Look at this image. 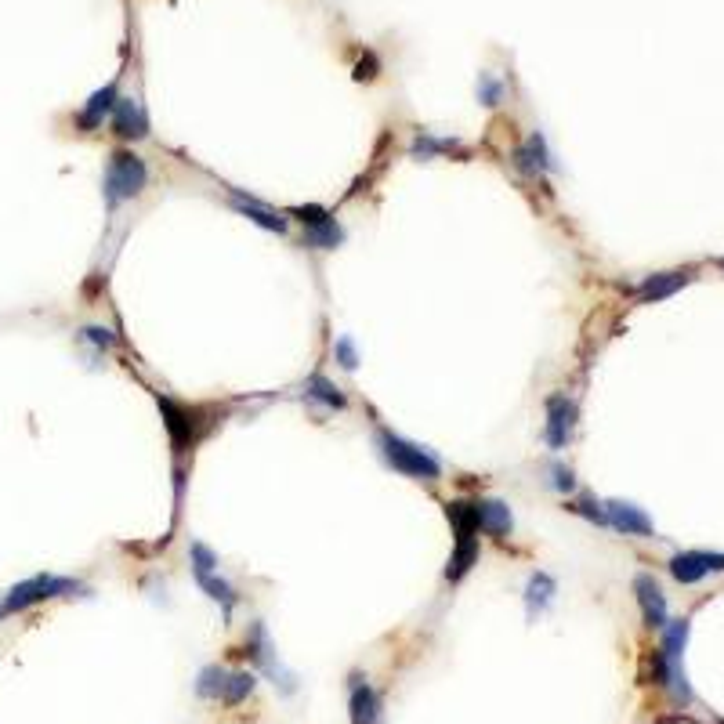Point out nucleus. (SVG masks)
<instances>
[{"label":"nucleus","instance_id":"f3484780","mask_svg":"<svg viewBox=\"0 0 724 724\" xmlns=\"http://www.w3.org/2000/svg\"><path fill=\"white\" fill-rule=\"evenodd\" d=\"M515 167L522 174H529V178H536V174H551L558 171V163H554L551 149H547V138H543L540 131H533L529 138H525L522 145H518L515 153Z\"/></svg>","mask_w":724,"mask_h":724},{"label":"nucleus","instance_id":"5701e85b","mask_svg":"<svg viewBox=\"0 0 724 724\" xmlns=\"http://www.w3.org/2000/svg\"><path fill=\"white\" fill-rule=\"evenodd\" d=\"M460 149V142L457 138H435V134H428V131H420L417 138H413V145H410V153L417 156H424V160H435V156H446V153H457Z\"/></svg>","mask_w":724,"mask_h":724},{"label":"nucleus","instance_id":"9b49d317","mask_svg":"<svg viewBox=\"0 0 724 724\" xmlns=\"http://www.w3.org/2000/svg\"><path fill=\"white\" fill-rule=\"evenodd\" d=\"M667 569L677 583L692 587V583H703L710 572H724V554H717V551H681V554L670 558Z\"/></svg>","mask_w":724,"mask_h":724},{"label":"nucleus","instance_id":"2eb2a0df","mask_svg":"<svg viewBox=\"0 0 724 724\" xmlns=\"http://www.w3.org/2000/svg\"><path fill=\"white\" fill-rule=\"evenodd\" d=\"M109 127L120 142H142L149 138V116H145L142 102H134V98H116V109L109 116Z\"/></svg>","mask_w":724,"mask_h":724},{"label":"nucleus","instance_id":"ddd939ff","mask_svg":"<svg viewBox=\"0 0 724 724\" xmlns=\"http://www.w3.org/2000/svg\"><path fill=\"white\" fill-rule=\"evenodd\" d=\"M605 522H609V529H616L623 536H641V540L656 536L652 518L638 504H630V500H605Z\"/></svg>","mask_w":724,"mask_h":724},{"label":"nucleus","instance_id":"aec40b11","mask_svg":"<svg viewBox=\"0 0 724 724\" xmlns=\"http://www.w3.org/2000/svg\"><path fill=\"white\" fill-rule=\"evenodd\" d=\"M554 594H558V583H554L551 572H533L529 583H525V612H529V620H536L540 612L551 609Z\"/></svg>","mask_w":724,"mask_h":724},{"label":"nucleus","instance_id":"412c9836","mask_svg":"<svg viewBox=\"0 0 724 724\" xmlns=\"http://www.w3.org/2000/svg\"><path fill=\"white\" fill-rule=\"evenodd\" d=\"M305 391H308V399L319 402V406H326V410H334V413L348 410V395H344L330 377H323V373H312V377L305 381Z\"/></svg>","mask_w":724,"mask_h":724},{"label":"nucleus","instance_id":"7ed1b4c3","mask_svg":"<svg viewBox=\"0 0 724 724\" xmlns=\"http://www.w3.org/2000/svg\"><path fill=\"white\" fill-rule=\"evenodd\" d=\"M145 185H149V163L134 153V149H127V145L113 149L109 160H105V174H102L105 210L116 214L124 203L138 200V196L145 192Z\"/></svg>","mask_w":724,"mask_h":724},{"label":"nucleus","instance_id":"20e7f679","mask_svg":"<svg viewBox=\"0 0 724 724\" xmlns=\"http://www.w3.org/2000/svg\"><path fill=\"white\" fill-rule=\"evenodd\" d=\"M685 645L688 620H670L663 627V645L652 652V677H656V685L674 692L677 703H692V688L685 677Z\"/></svg>","mask_w":724,"mask_h":724},{"label":"nucleus","instance_id":"c85d7f7f","mask_svg":"<svg viewBox=\"0 0 724 724\" xmlns=\"http://www.w3.org/2000/svg\"><path fill=\"white\" fill-rule=\"evenodd\" d=\"M334 359H337V366H341V370H348V373L359 370V352H355L352 337H337V341H334Z\"/></svg>","mask_w":724,"mask_h":724},{"label":"nucleus","instance_id":"9d476101","mask_svg":"<svg viewBox=\"0 0 724 724\" xmlns=\"http://www.w3.org/2000/svg\"><path fill=\"white\" fill-rule=\"evenodd\" d=\"M229 192V203H232V210H239L243 218H250L258 229H265V232H272V236H286L290 232V218H286L283 210H276V207H268V203H261V200H254L250 192H243V189H225Z\"/></svg>","mask_w":724,"mask_h":724},{"label":"nucleus","instance_id":"cd10ccee","mask_svg":"<svg viewBox=\"0 0 724 724\" xmlns=\"http://www.w3.org/2000/svg\"><path fill=\"white\" fill-rule=\"evenodd\" d=\"M478 102L486 105V109H496V105L504 102V84H500L493 73H482V77H478Z\"/></svg>","mask_w":724,"mask_h":724},{"label":"nucleus","instance_id":"f8f14e48","mask_svg":"<svg viewBox=\"0 0 724 724\" xmlns=\"http://www.w3.org/2000/svg\"><path fill=\"white\" fill-rule=\"evenodd\" d=\"M471 507H475V529L478 533L493 536V540H507V536H511V529H515V515H511V507H507L500 496H475Z\"/></svg>","mask_w":724,"mask_h":724},{"label":"nucleus","instance_id":"6e6552de","mask_svg":"<svg viewBox=\"0 0 724 724\" xmlns=\"http://www.w3.org/2000/svg\"><path fill=\"white\" fill-rule=\"evenodd\" d=\"M543 413H547V420H543V442H547V449L562 453L572 442V435H576L580 406H576V399H569L565 391H554V395L543 399Z\"/></svg>","mask_w":724,"mask_h":724},{"label":"nucleus","instance_id":"1a4fd4ad","mask_svg":"<svg viewBox=\"0 0 724 724\" xmlns=\"http://www.w3.org/2000/svg\"><path fill=\"white\" fill-rule=\"evenodd\" d=\"M247 656H250V663H254L258 670H265L276 685H283V692H294V677L286 674V670L276 663V645H272L268 627L261 620H254L247 630Z\"/></svg>","mask_w":724,"mask_h":724},{"label":"nucleus","instance_id":"dca6fc26","mask_svg":"<svg viewBox=\"0 0 724 724\" xmlns=\"http://www.w3.org/2000/svg\"><path fill=\"white\" fill-rule=\"evenodd\" d=\"M116 98H120V84H116V80L98 87L95 95L84 102V109L77 113V131L91 134V131H98V127H105V120H109L116 109Z\"/></svg>","mask_w":724,"mask_h":724},{"label":"nucleus","instance_id":"423d86ee","mask_svg":"<svg viewBox=\"0 0 724 724\" xmlns=\"http://www.w3.org/2000/svg\"><path fill=\"white\" fill-rule=\"evenodd\" d=\"M66 594H87V587L80 580H69V576H51V572H40V576H29V580L15 583L8 594H4V612H26L40 601L51 598H66Z\"/></svg>","mask_w":724,"mask_h":724},{"label":"nucleus","instance_id":"c756f323","mask_svg":"<svg viewBox=\"0 0 724 724\" xmlns=\"http://www.w3.org/2000/svg\"><path fill=\"white\" fill-rule=\"evenodd\" d=\"M551 486L558 489V493H572V489H576V471L565 464H551Z\"/></svg>","mask_w":724,"mask_h":724},{"label":"nucleus","instance_id":"393cba45","mask_svg":"<svg viewBox=\"0 0 724 724\" xmlns=\"http://www.w3.org/2000/svg\"><path fill=\"white\" fill-rule=\"evenodd\" d=\"M225 681H229V670L218 667V663H210V667H203L200 677H196V696L200 699H221Z\"/></svg>","mask_w":724,"mask_h":724},{"label":"nucleus","instance_id":"4468645a","mask_svg":"<svg viewBox=\"0 0 724 724\" xmlns=\"http://www.w3.org/2000/svg\"><path fill=\"white\" fill-rule=\"evenodd\" d=\"M634 598L641 605V616L652 630H663L670 623V612H667V594L663 587L656 583V576H648V572H638L634 576Z\"/></svg>","mask_w":724,"mask_h":724},{"label":"nucleus","instance_id":"2f4dec72","mask_svg":"<svg viewBox=\"0 0 724 724\" xmlns=\"http://www.w3.org/2000/svg\"><path fill=\"white\" fill-rule=\"evenodd\" d=\"M717 265H721V268H724V258H721V261H717Z\"/></svg>","mask_w":724,"mask_h":724},{"label":"nucleus","instance_id":"0eeeda50","mask_svg":"<svg viewBox=\"0 0 724 724\" xmlns=\"http://www.w3.org/2000/svg\"><path fill=\"white\" fill-rule=\"evenodd\" d=\"M286 218H297L305 225V243L308 250H337L344 243V229L341 221L330 214L326 207H315V203H301V207H290Z\"/></svg>","mask_w":724,"mask_h":724},{"label":"nucleus","instance_id":"39448f33","mask_svg":"<svg viewBox=\"0 0 724 724\" xmlns=\"http://www.w3.org/2000/svg\"><path fill=\"white\" fill-rule=\"evenodd\" d=\"M446 518L453 525V554H449L446 565V583H460L467 580V572L478 565V554H482V543H478V529H475V507L471 500L457 496V500H446Z\"/></svg>","mask_w":724,"mask_h":724},{"label":"nucleus","instance_id":"4be33fe9","mask_svg":"<svg viewBox=\"0 0 724 724\" xmlns=\"http://www.w3.org/2000/svg\"><path fill=\"white\" fill-rule=\"evenodd\" d=\"M196 583H200V591L207 594L210 601H218L221 612H225V620L232 616V609L239 605V594L236 587H232L229 580H221L218 572H210V576H196Z\"/></svg>","mask_w":724,"mask_h":724},{"label":"nucleus","instance_id":"7c9ffc66","mask_svg":"<svg viewBox=\"0 0 724 724\" xmlns=\"http://www.w3.org/2000/svg\"><path fill=\"white\" fill-rule=\"evenodd\" d=\"M80 337H84L87 344H95V348H113V344H116L113 330H102V326H84V330H80Z\"/></svg>","mask_w":724,"mask_h":724},{"label":"nucleus","instance_id":"6ab92c4d","mask_svg":"<svg viewBox=\"0 0 724 724\" xmlns=\"http://www.w3.org/2000/svg\"><path fill=\"white\" fill-rule=\"evenodd\" d=\"M688 283H692V272H656V276H648L641 286H634L630 294L638 297V301H663V297L677 294V290Z\"/></svg>","mask_w":724,"mask_h":724},{"label":"nucleus","instance_id":"a878e982","mask_svg":"<svg viewBox=\"0 0 724 724\" xmlns=\"http://www.w3.org/2000/svg\"><path fill=\"white\" fill-rule=\"evenodd\" d=\"M189 562H192V580H196V576H210V572H218V554H214V547H207L203 540L189 543Z\"/></svg>","mask_w":724,"mask_h":724},{"label":"nucleus","instance_id":"a211bd4d","mask_svg":"<svg viewBox=\"0 0 724 724\" xmlns=\"http://www.w3.org/2000/svg\"><path fill=\"white\" fill-rule=\"evenodd\" d=\"M348 714L352 724H377L381 721V699L373 692V685L362 674L352 677V696H348Z\"/></svg>","mask_w":724,"mask_h":724},{"label":"nucleus","instance_id":"b1692460","mask_svg":"<svg viewBox=\"0 0 724 724\" xmlns=\"http://www.w3.org/2000/svg\"><path fill=\"white\" fill-rule=\"evenodd\" d=\"M254 688H258V677L250 674V670H232L229 681H225V692H221V703L239 706L250 692H254Z\"/></svg>","mask_w":724,"mask_h":724},{"label":"nucleus","instance_id":"bb28decb","mask_svg":"<svg viewBox=\"0 0 724 724\" xmlns=\"http://www.w3.org/2000/svg\"><path fill=\"white\" fill-rule=\"evenodd\" d=\"M565 511H572V515H580L583 522H591V525H598V529H605V504L601 500H594V496H580V500H569L565 504Z\"/></svg>","mask_w":724,"mask_h":724},{"label":"nucleus","instance_id":"f257e3e1","mask_svg":"<svg viewBox=\"0 0 724 724\" xmlns=\"http://www.w3.org/2000/svg\"><path fill=\"white\" fill-rule=\"evenodd\" d=\"M156 406H160L163 428H167V439H171V453H174V496H185V457H192L203 442L210 439V431L218 428L225 410L214 406V402H181L174 395H163L153 391Z\"/></svg>","mask_w":724,"mask_h":724},{"label":"nucleus","instance_id":"f03ea898","mask_svg":"<svg viewBox=\"0 0 724 724\" xmlns=\"http://www.w3.org/2000/svg\"><path fill=\"white\" fill-rule=\"evenodd\" d=\"M373 446H377V453H381V460L391 467V471H399V475L413 478V482H428V486H435L442 478V460L435 457L428 446L402 439V435H395L391 428H377Z\"/></svg>","mask_w":724,"mask_h":724}]
</instances>
